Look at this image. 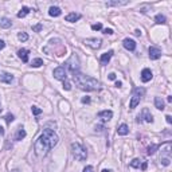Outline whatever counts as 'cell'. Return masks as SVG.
I'll return each mask as SVG.
<instances>
[{
  "label": "cell",
  "instance_id": "cell-1",
  "mask_svg": "<svg viewBox=\"0 0 172 172\" xmlns=\"http://www.w3.org/2000/svg\"><path fill=\"white\" fill-rule=\"evenodd\" d=\"M58 140H59V138H58V136L54 133V130L44 129L43 133L39 136V138L37 140V143H35V145H34L35 153H37L38 156H44L50 149L57 145Z\"/></svg>",
  "mask_w": 172,
  "mask_h": 172
},
{
  "label": "cell",
  "instance_id": "cell-2",
  "mask_svg": "<svg viewBox=\"0 0 172 172\" xmlns=\"http://www.w3.org/2000/svg\"><path fill=\"white\" fill-rule=\"evenodd\" d=\"M73 79H74V82H76V85L78 86L79 89H82V90L91 91V90H97V89H99V82L97 81L96 78L85 76V74L79 73V71L73 73Z\"/></svg>",
  "mask_w": 172,
  "mask_h": 172
},
{
  "label": "cell",
  "instance_id": "cell-3",
  "mask_svg": "<svg viewBox=\"0 0 172 172\" xmlns=\"http://www.w3.org/2000/svg\"><path fill=\"white\" fill-rule=\"evenodd\" d=\"M71 152H73V156L76 157V160H78V162H84V160H86V157H87L86 148L78 143L71 144Z\"/></svg>",
  "mask_w": 172,
  "mask_h": 172
},
{
  "label": "cell",
  "instance_id": "cell-4",
  "mask_svg": "<svg viewBox=\"0 0 172 172\" xmlns=\"http://www.w3.org/2000/svg\"><path fill=\"white\" fill-rule=\"evenodd\" d=\"M66 67L70 70V73H77V71L79 70V61H78V57H77L76 54H73L70 58H69V61L66 62Z\"/></svg>",
  "mask_w": 172,
  "mask_h": 172
},
{
  "label": "cell",
  "instance_id": "cell-5",
  "mask_svg": "<svg viewBox=\"0 0 172 172\" xmlns=\"http://www.w3.org/2000/svg\"><path fill=\"white\" fill-rule=\"evenodd\" d=\"M143 118L147 121V123H152V121H153V116L151 114L148 108H144L143 112L137 116V123H143Z\"/></svg>",
  "mask_w": 172,
  "mask_h": 172
},
{
  "label": "cell",
  "instance_id": "cell-6",
  "mask_svg": "<svg viewBox=\"0 0 172 172\" xmlns=\"http://www.w3.org/2000/svg\"><path fill=\"white\" fill-rule=\"evenodd\" d=\"M54 77L57 79H61V81H67V77H66V70L63 66H59L54 70Z\"/></svg>",
  "mask_w": 172,
  "mask_h": 172
},
{
  "label": "cell",
  "instance_id": "cell-7",
  "mask_svg": "<svg viewBox=\"0 0 172 172\" xmlns=\"http://www.w3.org/2000/svg\"><path fill=\"white\" fill-rule=\"evenodd\" d=\"M148 51H149V58H151V59H153V61L159 59V58L162 57V50H160L159 47L151 46V47H149Z\"/></svg>",
  "mask_w": 172,
  "mask_h": 172
},
{
  "label": "cell",
  "instance_id": "cell-8",
  "mask_svg": "<svg viewBox=\"0 0 172 172\" xmlns=\"http://www.w3.org/2000/svg\"><path fill=\"white\" fill-rule=\"evenodd\" d=\"M101 39H98V38H90V39H86L85 40V44L89 47H91V49H99L101 47Z\"/></svg>",
  "mask_w": 172,
  "mask_h": 172
},
{
  "label": "cell",
  "instance_id": "cell-9",
  "mask_svg": "<svg viewBox=\"0 0 172 172\" xmlns=\"http://www.w3.org/2000/svg\"><path fill=\"white\" fill-rule=\"evenodd\" d=\"M113 117V112L112 110H102L98 113V118H101L102 121H109Z\"/></svg>",
  "mask_w": 172,
  "mask_h": 172
},
{
  "label": "cell",
  "instance_id": "cell-10",
  "mask_svg": "<svg viewBox=\"0 0 172 172\" xmlns=\"http://www.w3.org/2000/svg\"><path fill=\"white\" fill-rule=\"evenodd\" d=\"M124 47H125L126 50H129V51H135L136 50V42L133 39H129V38H126V39H124Z\"/></svg>",
  "mask_w": 172,
  "mask_h": 172
},
{
  "label": "cell",
  "instance_id": "cell-11",
  "mask_svg": "<svg viewBox=\"0 0 172 172\" xmlns=\"http://www.w3.org/2000/svg\"><path fill=\"white\" fill-rule=\"evenodd\" d=\"M152 71L149 70V69H144L143 71H141V81L143 82H149L152 79Z\"/></svg>",
  "mask_w": 172,
  "mask_h": 172
},
{
  "label": "cell",
  "instance_id": "cell-12",
  "mask_svg": "<svg viewBox=\"0 0 172 172\" xmlns=\"http://www.w3.org/2000/svg\"><path fill=\"white\" fill-rule=\"evenodd\" d=\"M28 54H30V51H28V50H26V49H20V50L18 51L19 58H20V59L23 61L24 63L28 62Z\"/></svg>",
  "mask_w": 172,
  "mask_h": 172
},
{
  "label": "cell",
  "instance_id": "cell-13",
  "mask_svg": "<svg viewBox=\"0 0 172 172\" xmlns=\"http://www.w3.org/2000/svg\"><path fill=\"white\" fill-rule=\"evenodd\" d=\"M0 81L4 84H11L13 81V76H11L10 73H1L0 74Z\"/></svg>",
  "mask_w": 172,
  "mask_h": 172
},
{
  "label": "cell",
  "instance_id": "cell-14",
  "mask_svg": "<svg viewBox=\"0 0 172 172\" xmlns=\"http://www.w3.org/2000/svg\"><path fill=\"white\" fill-rule=\"evenodd\" d=\"M112 55H113V51H112V50H110V51H108V52H104V54L101 55V59H99L102 65H108V62L110 61Z\"/></svg>",
  "mask_w": 172,
  "mask_h": 172
},
{
  "label": "cell",
  "instance_id": "cell-15",
  "mask_svg": "<svg viewBox=\"0 0 172 172\" xmlns=\"http://www.w3.org/2000/svg\"><path fill=\"white\" fill-rule=\"evenodd\" d=\"M117 133L120 136H125V135H128L129 133V128H128V125L126 124H121L120 126H118V129H117Z\"/></svg>",
  "mask_w": 172,
  "mask_h": 172
},
{
  "label": "cell",
  "instance_id": "cell-16",
  "mask_svg": "<svg viewBox=\"0 0 172 172\" xmlns=\"http://www.w3.org/2000/svg\"><path fill=\"white\" fill-rule=\"evenodd\" d=\"M65 19H66V22H71V23H73V22L81 19V15H79V13H76V12H71V13H69Z\"/></svg>",
  "mask_w": 172,
  "mask_h": 172
},
{
  "label": "cell",
  "instance_id": "cell-17",
  "mask_svg": "<svg viewBox=\"0 0 172 172\" xmlns=\"http://www.w3.org/2000/svg\"><path fill=\"white\" fill-rule=\"evenodd\" d=\"M140 97H137V96H132V99H130V102H129V108L130 109H135L136 106H137L138 104H140Z\"/></svg>",
  "mask_w": 172,
  "mask_h": 172
},
{
  "label": "cell",
  "instance_id": "cell-18",
  "mask_svg": "<svg viewBox=\"0 0 172 172\" xmlns=\"http://www.w3.org/2000/svg\"><path fill=\"white\" fill-rule=\"evenodd\" d=\"M49 13H50V16H54V18H57V16H59L61 13H62V11H61V8H58V7H50Z\"/></svg>",
  "mask_w": 172,
  "mask_h": 172
},
{
  "label": "cell",
  "instance_id": "cell-19",
  "mask_svg": "<svg viewBox=\"0 0 172 172\" xmlns=\"http://www.w3.org/2000/svg\"><path fill=\"white\" fill-rule=\"evenodd\" d=\"M11 26H12V22L8 18H3L1 20H0V27H1V28H10Z\"/></svg>",
  "mask_w": 172,
  "mask_h": 172
},
{
  "label": "cell",
  "instance_id": "cell-20",
  "mask_svg": "<svg viewBox=\"0 0 172 172\" xmlns=\"http://www.w3.org/2000/svg\"><path fill=\"white\" fill-rule=\"evenodd\" d=\"M155 106L159 110H164V101L160 97H155Z\"/></svg>",
  "mask_w": 172,
  "mask_h": 172
},
{
  "label": "cell",
  "instance_id": "cell-21",
  "mask_svg": "<svg viewBox=\"0 0 172 172\" xmlns=\"http://www.w3.org/2000/svg\"><path fill=\"white\" fill-rule=\"evenodd\" d=\"M144 94H145V89H143V87H135L133 89V96H137V97H143Z\"/></svg>",
  "mask_w": 172,
  "mask_h": 172
},
{
  "label": "cell",
  "instance_id": "cell-22",
  "mask_svg": "<svg viewBox=\"0 0 172 172\" xmlns=\"http://www.w3.org/2000/svg\"><path fill=\"white\" fill-rule=\"evenodd\" d=\"M24 137H26V130H24L23 128H19L18 133H16V136H15V138H16V140H23Z\"/></svg>",
  "mask_w": 172,
  "mask_h": 172
},
{
  "label": "cell",
  "instance_id": "cell-23",
  "mask_svg": "<svg viewBox=\"0 0 172 172\" xmlns=\"http://www.w3.org/2000/svg\"><path fill=\"white\" fill-rule=\"evenodd\" d=\"M30 11H31V10H30L28 7H23V8H22V10L18 12V18H24V16H26L27 13L30 12Z\"/></svg>",
  "mask_w": 172,
  "mask_h": 172
},
{
  "label": "cell",
  "instance_id": "cell-24",
  "mask_svg": "<svg viewBox=\"0 0 172 172\" xmlns=\"http://www.w3.org/2000/svg\"><path fill=\"white\" fill-rule=\"evenodd\" d=\"M42 65H43V61L40 59V58H35V59H32V62H31L32 67H40Z\"/></svg>",
  "mask_w": 172,
  "mask_h": 172
},
{
  "label": "cell",
  "instance_id": "cell-25",
  "mask_svg": "<svg viewBox=\"0 0 172 172\" xmlns=\"http://www.w3.org/2000/svg\"><path fill=\"white\" fill-rule=\"evenodd\" d=\"M155 20H156L157 24H164L165 23V16L162 15V13H157L156 18H155Z\"/></svg>",
  "mask_w": 172,
  "mask_h": 172
},
{
  "label": "cell",
  "instance_id": "cell-26",
  "mask_svg": "<svg viewBox=\"0 0 172 172\" xmlns=\"http://www.w3.org/2000/svg\"><path fill=\"white\" fill-rule=\"evenodd\" d=\"M157 148H159V145H155V144H152V145L148 147V151H147V153H148V155H153L155 152H156Z\"/></svg>",
  "mask_w": 172,
  "mask_h": 172
},
{
  "label": "cell",
  "instance_id": "cell-27",
  "mask_svg": "<svg viewBox=\"0 0 172 172\" xmlns=\"http://www.w3.org/2000/svg\"><path fill=\"white\" fill-rule=\"evenodd\" d=\"M140 160H138V159H133L132 160V162H130V167H133V168H138V167H140Z\"/></svg>",
  "mask_w": 172,
  "mask_h": 172
},
{
  "label": "cell",
  "instance_id": "cell-28",
  "mask_svg": "<svg viewBox=\"0 0 172 172\" xmlns=\"http://www.w3.org/2000/svg\"><path fill=\"white\" fill-rule=\"evenodd\" d=\"M18 38H19V40H22V42H26V40L28 39V35H27L26 32H20V34L18 35Z\"/></svg>",
  "mask_w": 172,
  "mask_h": 172
},
{
  "label": "cell",
  "instance_id": "cell-29",
  "mask_svg": "<svg viewBox=\"0 0 172 172\" xmlns=\"http://www.w3.org/2000/svg\"><path fill=\"white\" fill-rule=\"evenodd\" d=\"M121 4H126V1H109V3H106V5H121Z\"/></svg>",
  "mask_w": 172,
  "mask_h": 172
},
{
  "label": "cell",
  "instance_id": "cell-30",
  "mask_svg": "<svg viewBox=\"0 0 172 172\" xmlns=\"http://www.w3.org/2000/svg\"><path fill=\"white\" fill-rule=\"evenodd\" d=\"M102 28V24L101 23H97V24H93L91 26V30H94V31H98V30Z\"/></svg>",
  "mask_w": 172,
  "mask_h": 172
},
{
  "label": "cell",
  "instance_id": "cell-31",
  "mask_svg": "<svg viewBox=\"0 0 172 172\" xmlns=\"http://www.w3.org/2000/svg\"><path fill=\"white\" fill-rule=\"evenodd\" d=\"M32 113H34L35 116H38L42 113V109H39V108H37V106H32Z\"/></svg>",
  "mask_w": 172,
  "mask_h": 172
},
{
  "label": "cell",
  "instance_id": "cell-32",
  "mask_svg": "<svg viewBox=\"0 0 172 172\" xmlns=\"http://www.w3.org/2000/svg\"><path fill=\"white\" fill-rule=\"evenodd\" d=\"M12 121H13V116L12 114H7V116H5V123H7V124H11Z\"/></svg>",
  "mask_w": 172,
  "mask_h": 172
},
{
  "label": "cell",
  "instance_id": "cell-33",
  "mask_svg": "<svg viewBox=\"0 0 172 172\" xmlns=\"http://www.w3.org/2000/svg\"><path fill=\"white\" fill-rule=\"evenodd\" d=\"M63 89H65V90H70V89H71L70 82H69V81H63Z\"/></svg>",
  "mask_w": 172,
  "mask_h": 172
},
{
  "label": "cell",
  "instance_id": "cell-34",
  "mask_svg": "<svg viewBox=\"0 0 172 172\" xmlns=\"http://www.w3.org/2000/svg\"><path fill=\"white\" fill-rule=\"evenodd\" d=\"M32 30L37 31V32H39L40 30H42V24H37V26H34V27H32Z\"/></svg>",
  "mask_w": 172,
  "mask_h": 172
},
{
  "label": "cell",
  "instance_id": "cell-35",
  "mask_svg": "<svg viewBox=\"0 0 172 172\" xmlns=\"http://www.w3.org/2000/svg\"><path fill=\"white\" fill-rule=\"evenodd\" d=\"M104 34L112 35V34H113V30H112V28H105V30H104Z\"/></svg>",
  "mask_w": 172,
  "mask_h": 172
},
{
  "label": "cell",
  "instance_id": "cell-36",
  "mask_svg": "<svg viewBox=\"0 0 172 172\" xmlns=\"http://www.w3.org/2000/svg\"><path fill=\"white\" fill-rule=\"evenodd\" d=\"M94 170H93V167L91 165H87V167H85V170H84V172H93Z\"/></svg>",
  "mask_w": 172,
  "mask_h": 172
},
{
  "label": "cell",
  "instance_id": "cell-37",
  "mask_svg": "<svg viewBox=\"0 0 172 172\" xmlns=\"http://www.w3.org/2000/svg\"><path fill=\"white\" fill-rule=\"evenodd\" d=\"M147 167H148V163H147V162H143V165H141V170L145 171V170H147Z\"/></svg>",
  "mask_w": 172,
  "mask_h": 172
},
{
  "label": "cell",
  "instance_id": "cell-38",
  "mask_svg": "<svg viewBox=\"0 0 172 172\" xmlns=\"http://www.w3.org/2000/svg\"><path fill=\"white\" fill-rule=\"evenodd\" d=\"M82 102H84V104H89V102H90V98H89V97H84V98H82Z\"/></svg>",
  "mask_w": 172,
  "mask_h": 172
},
{
  "label": "cell",
  "instance_id": "cell-39",
  "mask_svg": "<svg viewBox=\"0 0 172 172\" xmlns=\"http://www.w3.org/2000/svg\"><path fill=\"white\" fill-rule=\"evenodd\" d=\"M4 46H5L4 40H3V39H0V50H3V49H4Z\"/></svg>",
  "mask_w": 172,
  "mask_h": 172
},
{
  "label": "cell",
  "instance_id": "cell-40",
  "mask_svg": "<svg viewBox=\"0 0 172 172\" xmlns=\"http://www.w3.org/2000/svg\"><path fill=\"white\" fill-rule=\"evenodd\" d=\"M165 120H167V123H168V124H171V123H172V117H171V116H165Z\"/></svg>",
  "mask_w": 172,
  "mask_h": 172
},
{
  "label": "cell",
  "instance_id": "cell-41",
  "mask_svg": "<svg viewBox=\"0 0 172 172\" xmlns=\"http://www.w3.org/2000/svg\"><path fill=\"white\" fill-rule=\"evenodd\" d=\"M109 79H116V74L114 73H110L109 74Z\"/></svg>",
  "mask_w": 172,
  "mask_h": 172
},
{
  "label": "cell",
  "instance_id": "cell-42",
  "mask_svg": "<svg viewBox=\"0 0 172 172\" xmlns=\"http://www.w3.org/2000/svg\"><path fill=\"white\" fill-rule=\"evenodd\" d=\"M135 35H137V37H140V35H141V31H140V30H136V31H135Z\"/></svg>",
  "mask_w": 172,
  "mask_h": 172
},
{
  "label": "cell",
  "instance_id": "cell-43",
  "mask_svg": "<svg viewBox=\"0 0 172 172\" xmlns=\"http://www.w3.org/2000/svg\"><path fill=\"white\" fill-rule=\"evenodd\" d=\"M121 85H123V84H121L120 81H117V82H116V86H117V87H121Z\"/></svg>",
  "mask_w": 172,
  "mask_h": 172
},
{
  "label": "cell",
  "instance_id": "cell-44",
  "mask_svg": "<svg viewBox=\"0 0 172 172\" xmlns=\"http://www.w3.org/2000/svg\"><path fill=\"white\" fill-rule=\"evenodd\" d=\"M0 135H4V129H3V126H0Z\"/></svg>",
  "mask_w": 172,
  "mask_h": 172
},
{
  "label": "cell",
  "instance_id": "cell-45",
  "mask_svg": "<svg viewBox=\"0 0 172 172\" xmlns=\"http://www.w3.org/2000/svg\"><path fill=\"white\" fill-rule=\"evenodd\" d=\"M104 128H102V126H96V130H102Z\"/></svg>",
  "mask_w": 172,
  "mask_h": 172
},
{
  "label": "cell",
  "instance_id": "cell-46",
  "mask_svg": "<svg viewBox=\"0 0 172 172\" xmlns=\"http://www.w3.org/2000/svg\"><path fill=\"white\" fill-rule=\"evenodd\" d=\"M167 101H168V102H172V97H171V96L167 98Z\"/></svg>",
  "mask_w": 172,
  "mask_h": 172
},
{
  "label": "cell",
  "instance_id": "cell-47",
  "mask_svg": "<svg viewBox=\"0 0 172 172\" xmlns=\"http://www.w3.org/2000/svg\"><path fill=\"white\" fill-rule=\"evenodd\" d=\"M102 172H110L109 170H102Z\"/></svg>",
  "mask_w": 172,
  "mask_h": 172
},
{
  "label": "cell",
  "instance_id": "cell-48",
  "mask_svg": "<svg viewBox=\"0 0 172 172\" xmlns=\"http://www.w3.org/2000/svg\"><path fill=\"white\" fill-rule=\"evenodd\" d=\"M13 172H19V171H18V170H15V171H13Z\"/></svg>",
  "mask_w": 172,
  "mask_h": 172
},
{
  "label": "cell",
  "instance_id": "cell-49",
  "mask_svg": "<svg viewBox=\"0 0 172 172\" xmlns=\"http://www.w3.org/2000/svg\"><path fill=\"white\" fill-rule=\"evenodd\" d=\"M0 113H1V108H0Z\"/></svg>",
  "mask_w": 172,
  "mask_h": 172
}]
</instances>
